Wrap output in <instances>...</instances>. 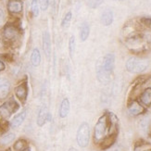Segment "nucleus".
<instances>
[{"label": "nucleus", "instance_id": "nucleus-1", "mask_svg": "<svg viewBox=\"0 0 151 151\" xmlns=\"http://www.w3.org/2000/svg\"><path fill=\"white\" fill-rule=\"evenodd\" d=\"M118 132V120L112 113H106L98 119L94 131V140L99 144L104 138L109 134H114Z\"/></svg>", "mask_w": 151, "mask_h": 151}, {"label": "nucleus", "instance_id": "nucleus-2", "mask_svg": "<svg viewBox=\"0 0 151 151\" xmlns=\"http://www.w3.org/2000/svg\"><path fill=\"white\" fill-rule=\"evenodd\" d=\"M148 67V61L144 58H130L126 62V70L133 73H139L146 70Z\"/></svg>", "mask_w": 151, "mask_h": 151}, {"label": "nucleus", "instance_id": "nucleus-3", "mask_svg": "<svg viewBox=\"0 0 151 151\" xmlns=\"http://www.w3.org/2000/svg\"><path fill=\"white\" fill-rule=\"evenodd\" d=\"M77 144L81 147H86L89 144L90 140V127L88 123L83 122L82 123L77 132Z\"/></svg>", "mask_w": 151, "mask_h": 151}, {"label": "nucleus", "instance_id": "nucleus-4", "mask_svg": "<svg viewBox=\"0 0 151 151\" xmlns=\"http://www.w3.org/2000/svg\"><path fill=\"white\" fill-rule=\"evenodd\" d=\"M18 109H19V104L14 99H10L5 102L2 106H0V115L4 119H6V118H9L15 111H17Z\"/></svg>", "mask_w": 151, "mask_h": 151}, {"label": "nucleus", "instance_id": "nucleus-5", "mask_svg": "<svg viewBox=\"0 0 151 151\" xmlns=\"http://www.w3.org/2000/svg\"><path fill=\"white\" fill-rule=\"evenodd\" d=\"M115 65V56L113 54H107L103 58L101 62V67L109 75L112 73Z\"/></svg>", "mask_w": 151, "mask_h": 151}, {"label": "nucleus", "instance_id": "nucleus-6", "mask_svg": "<svg viewBox=\"0 0 151 151\" xmlns=\"http://www.w3.org/2000/svg\"><path fill=\"white\" fill-rule=\"evenodd\" d=\"M128 111L132 116H138L145 112V109L137 100H132L128 105Z\"/></svg>", "mask_w": 151, "mask_h": 151}, {"label": "nucleus", "instance_id": "nucleus-7", "mask_svg": "<svg viewBox=\"0 0 151 151\" xmlns=\"http://www.w3.org/2000/svg\"><path fill=\"white\" fill-rule=\"evenodd\" d=\"M50 118L51 115L48 112V109L47 106H43L40 110H39V113H38V117H37V124L38 126H43L44 124L50 121Z\"/></svg>", "mask_w": 151, "mask_h": 151}, {"label": "nucleus", "instance_id": "nucleus-8", "mask_svg": "<svg viewBox=\"0 0 151 151\" xmlns=\"http://www.w3.org/2000/svg\"><path fill=\"white\" fill-rule=\"evenodd\" d=\"M10 91V83L8 79L0 77V99H4L9 96Z\"/></svg>", "mask_w": 151, "mask_h": 151}, {"label": "nucleus", "instance_id": "nucleus-9", "mask_svg": "<svg viewBox=\"0 0 151 151\" xmlns=\"http://www.w3.org/2000/svg\"><path fill=\"white\" fill-rule=\"evenodd\" d=\"M3 34L6 40H14L19 35V30L14 25H6L4 28Z\"/></svg>", "mask_w": 151, "mask_h": 151}, {"label": "nucleus", "instance_id": "nucleus-10", "mask_svg": "<svg viewBox=\"0 0 151 151\" xmlns=\"http://www.w3.org/2000/svg\"><path fill=\"white\" fill-rule=\"evenodd\" d=\"M15 94L17 97L19 98L22 102H25L26 98L28 96V87H27V83H22V84H19V86L15 88Z\"/></svg>", "mask_w": 151, "mask_h": 151}, {"label": "nucleus", "instance_id": "nucleus-11", "mask_svg": "<svg viewBox=\"0 0 151 151\" xmlns=\"http://www.w3.org/2000/svg\"><path fill=\"white\" fill-rule=\"evenodd\" d=\"M43 49L45 52V55L47 58H49L51 55V37L48 32H44L43 36Z\"/></svg>", "mask_w": 151, "mask_h": 151}, {"label": "nucleus", "instance_id": "nucleus-12", "mask_svg": "<svg viewBox=\"0 0 151 151\" xmlns=\"http://www.w3.org/2000/svg\"><path fill=\"white\" fill-rule=\"evenodd\" d=\"M23 3L22 0H9L8 9L10 13H21L22 11Z\"/></svg>", "mask_w": 151, "mask_h": 151}, {"label": "nucleus", "instance_id": "nucleus-13", "mask_svg": "<svg viewBox=\"0 0 151 151\" xmlns=\"http://www.w3.org/2000/svg\"><path fill=\"white\" fill-rule=\"evenodd\" d=\"M113 12L110 9H106L102 12L101 17H100V22L104 26H109L111 23L113 22Z\"/></svg>", "mask_w": 151, "mask_h": 151}, {"label": "nucleus", "instance_id": "nucleus-14", "mask_svg": "<svg viewBox=\"0 0 151 151\" xmlns=\"http://www.w3.org/2000/svg\"><path fill=\"white\" fill-rule=\"evenodd\" d=\"M140 102L147 107L151 105V87H147L142 92L140 96Z\"/></svg>", "mask_w": 151, "mask_h": 151}, {"label": "nucleus", "instance_id": "nucleus-15", "mask_svg": "<svg viewBox=\"0 0 151 151\" xmlns=\"http://www.w3.org/2000/svg\"><path fill=\"white\" fill-rule=\"evenodd\" d=\"M116 137H117V134H109L108 135L106 138H104L99 144H100V147L102 149H107L109 147H110L113 145L116 141Z\"/></svg>", "mask_w": 151, "mask_h": 151}, {"label": "nucleus", "instance_id": "nucleus-16", "mask_svg": "<svg viewBox=\"0 0 151 151\" xmlns=\"http://www.w3.org/2000/svg\"><path fill=\"white\" fill-rule=\"evenodd\" d=\"M70 101L68 98H64L60 104V118H65L67 117L69 112H70Z\"/></svg>", "mask_w": 151, "mask_h": 151}, {"label": "nucleus", "instance_id": "nucleus-17", "mask_svg": "<svg viewBox=\"0 0 151 151\" xmlns=\"http://www.w3.org/2000/svg\"><path fill=\"white\" fill-rule=\"evenodd\" d=\"M25 118H26V110H23L22 112L18 114L14 118V119L12 120V122H11V127L12 128H17V127H19L23 122V121L25 120Z\"/></svg>", "mask_w": 151, "mask_h": 151}, {"label": "nucleus", "instance_id": "nucleus-18", "mask_svg": "<svg viewBox=\"0 0 151 151\" xmlns=\"http://www.w3.org/2000/svg\"><path fill=\"white\" fill-rule=\"evenodd\" d=\"M90 34V27L87 22H83L81 26V29H80V39L84 42L87 40V38L89 36Z\"/></svg>", "mask_w": 151, "mask_h": 151}, {"label": "nucleus", "instance_id": "nucleus-19", "mask_svg": "<svg viewBox=\"0 0 151 151\" xmlns=\"http://www.w3.org/2000/svg\"><path fill=\"white\" fill-rule=\"evenodd\" d=\"M31 62L35 67L39 66V64H40V62H41V54H40V51H39L37 48H35L32 52Z\"/></svg>", "mask_w": 151, "mask_h": 151}, {"label": "nucleus", "instance_id": "nucleus-20", "mask_svg": "<svg viewBox=\"0 0 151 151\" xmlns=\"http://www.w3.org/2000/svg\"><path fill=\"white\" fill-rule=\"evenodd\" d=\"M13 148H14L15 151H23L24 149L27 148V142L23 139H19L14 144Z\"/></svg>", "mask_w": 151, "mask_h": 151}, {"label": "nucleus", "instance_id": "nucleus-21", "mask_svg": "<svg viewBox=\"0 0 151 151\" xmlns=\"http://www.w3.org/2000/svg\"><path fill=\"white\" fill-rule=\"evenodd\" d=\"M75 47H76V41H75V37L73 35L70 37L69 40V52H70V58H73L75 52Z\"/></svg>", "mask_w": 151, "mask_h": 151}, {"label": "nucleus", "instance_id": "nucleus-22", "mask_svg": "<svg viewBox=\"0 0 151 151\" xmlns=\"http://www.w3.org/2000/svg\"><path fill=\"white\" fill-rule=\"evenodd\" d=\"M31 11L34 17H38L39 15V3L37 0H32L31 2Z\"/></svg>", "mask_w": 151, "mask_h": 151}, {"label": "nucleus", "instance_id": "nucleus-23", "mask_svg": "<svg viewBox=\"0 0 151 151\" xmlns=\"http://www.w3.org/2000/svg\"><path fill=\"white\" fill-rule=\"evenodd\" d=\"M71 18H73V13H71L70 11H69L66 15H65V17L63 18L62 19V22H61V26L63 28H67L69 27V25L71 22Z\"/></svg>", "mask_w": 151, "mask_h": 151}, {"label": "nucleus", "instance_id": "nucleus-24", "mask_svg": "<svg viewBox=\"0 0 151 151\" xmlns=\"http://www.w3.org/2000/svg\"><path fill=\"white\" fill-rule=\"evenodd\" d=\"M15 138V134H8L5 136L2 137L1 139V144L2 145H9V143H11Z\"/></svg>", "mask_w": 151, "mask_h": 151}, {"label": "nucleus", "instance_id": "nucleus-25", "mask_svg": "<svg viewBox=\"0 0 151 151\" xmlns=\"http://www.w3.org/2000/svg\"><path fill=\"white\" fill-rule=\"evenodd\" d=\"M149 118H144V119L140 122V128L142 129L143 132H147L148 130L149 126Z\"/></svg>", "mask_w": 151, "mask_h": 151}, {"label": "nucleus", "instance_id": "nucleus-26", "mask_svg": "<svg viewBox=\"0 0 151 151\" xmlns=\"http://www.w3.org/2000/svg\"><path fill=\"white\" fill-rule=\"evenodd\" d=\"M140 23L147 28H151V18H148V17L141 18Z\"/></svg>", "mask_w": 151, "mask_h": 151}, {"label": "nucleus", "instance_id": "nucleus-27", "mask_svg": "<svg viewBox=\"0 0 151 151\" xmlns=\"http://www.w3.org/2000/svg\"><path fill=\"white\" fill-rule=\"evenodd\" d=\"M102 1H103V0H87V4H88V6H90V8L96 9L102 3Z\"/></svg>", "mask_w": 151, "mask_h": 151}, {"label": "nucleus", "instance_id": "nucleus-28", "mask_svg": "<svg viewBox=\"0 0 151 151\" xmlns=\"http://www.w3.org/2000/svg\"><path fill=\"white\" fill-rule=\"evenodd\" d=\"M48 4H49V1L48 0H39V6H40V8L42 10H47V8H48Z\"/></svg>", "mask_w": 151, "mask_h": 151}, {"label": "nucleus", "instance_id": "nucleus-29", "mask_svg": "<svg viewBox=\"0 0 151 151\" xmlns=\"http://www.w3.org/2000/svg\"><path fill=\"white\" fill-rule=\"evenodd\" d=\"M5 22V14L2 9H0V25H2Z\"/></svg>", "mask_w": 151, "mask_h": 151}, {"label": "nucleus", "instance_id": "nucleus-30", "mask_svg": "<svg viewBox=\"0 0 151 151\" xmlns=\"http://www.w3.org/2000/svg\"><path fill=\"white\" fill-rule=\"evenodd\" d=\"M5 68H6V66H5L4 62H2L1 60H0V71H1V70H4Z\"/></svg>", "mask_w": 151, "mask_h": 151}, {"label": "nucleus", "instance_id": "nucleus-31", "mask_svg": "<svg viewBox=\"0 0 151 151\" xmlns=\"http://www.w3.org/2000/svg\"><path fill=\"white\" fill-rule=\"evenodd\" d=\"M69 151H77V150H76L74 147H71V148H70V149H69Z\"/></svg>", "mask_w": 151, "mask_h": 151}, {"label": "nucleus", "instance_id": "nucleus-32", "mask_svg": "<svg viewBox=\"0 0 151 151\" xmlns=\"http://www.w3.org/2000/svg\"><path fill=\"white\" fill-rule=\"evenodd\" d=\"M23 151H31V149H30L29 147H27V148H26V149H24Z\"/></svg>", "mask_w": 151, "mask_h": 151}, {"label": "nucleus", "instance_id": "nucleus-33", "mask_svg": "<svg viewBox=\"0 0 151 151\" xmlns=\"http://www.w3.org/2000/svg\"><path fill=\"white\" fill-rule=\"evenodd\" d=\"M145 151H151V148H147V149H146Z\"/></svg>", "mask_w": 151, "mask_h": 151}, {"label": "nucleus", "instance_id": "nucleus-34", "mask_svg": "<svg viewBox=\"0 0 151 151\" xmlns=\"http://www.w3.org/2000/svg\"><path fill=\"white\" fill-rule=\"evenodd\" d=\"M116 1H123V0H116Z\"/></svg>", "mask_w": 151, "mask_h": 151}]
</instances>
